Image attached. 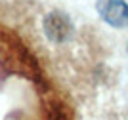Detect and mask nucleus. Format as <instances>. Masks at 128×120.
Wrapping results in <instances>:
<instances>
[{"label":"nucleus","instance_id":"nucleus-1","mask_svg":"<svg viewBox=\"0 0 128 120\" xmlns=\"http://www.w3.org/2000/svg\"><path fill=\"white\" fill-rule=\"evenodd\" d=\"M98 13L111 27H128V4L124 0H98Z\"/></svg>","mask_w":128,"mask_h":120},{"label":"nucleus","instance_id":"nucleus-2","mask_svg":"<svg viewBox=\"0 0 128 120\" xmlns=\"http://www.w3.org/2000/svg\"><path fill=\"white\" fill-rule=\"evenodd\" d=\"M44 31H46L50 40L63 42L71 34V21L63 13H50L44 19Z\"/></svg>","mask_w":128,"mask_h":120}]
</instances>
